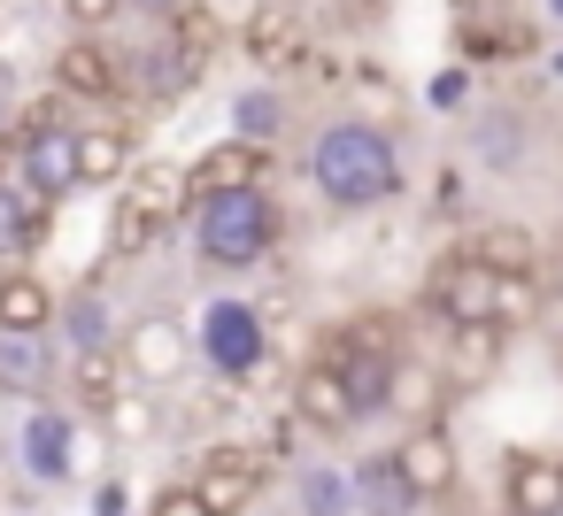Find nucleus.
I'll return each mask as SVG.
<instances>
[{
    "instance_id": "f257e3e1",
    "label": "nucleus",
    "mask_w": 563,
    "mask_h": 516,
    "mask_svg": "<svg viewBox=\"0 0 563 516\" xmlns=\"http://www.w3.org/2000/svg\"><path fill=\"white\" fill-rule=\"evenodd\" d=\"M309 186L324 209L340 216H363V209H386L401 193V139L371 116H332L317 124L309 139Z\"/></svg>"
},
{
    "instance_id": "f03ea898",
    "label": "nucleus",
    "mask_w": 563,
    "mask_h": 516,
    "mask_svg": "<svg viewBox=\"0 0 563 516\" xmlns=\"http://www.w3.org/2000/svg\"><path fill=\"white\" fill-rule=\"evenodd\" d=\"M424 309L440 316V332H463V324H501V332H517V324L540 316V285H532V270H494V262H478V255L463 247V255H448V262L432 270Z\"/></svg>"
},
{
    "instance_id": "7ed1b4c3",
    "label": "nucleus",
    "mask_w": 563,
    "mask_h": 516,
    "mask_svg": "<svg viewBox=\"0 0 563 516\" xmlns=\"http://www.w3.org/2000/svg\"><path fill=\"white\" fill-rule=\"evenodd\" d=\"M286 216L271 201V186H240V193H209L194 201V255L209 270H255L278 247Z\"/></svg>"
},
{
    "instance_id": "20e7f679",
    "label": "nucleus",
    "mask_w": 563,
    "mask_h": 516,
    "mask_svg": "<svg viewBox=\"0 0 563 516\" xmlns=\"http://www.w3.org/2000/svg\"><path fill=\"white\" fill-rule=\"evenodd\" d=\"M463 147L486 178H525L540 162V116L525 101H478L463 124Z\"/></svg>"
},
{
    "instance_id": "39448f33",
    "label": "nucleus",
    "mask_w": 563,
    "mask_h": 516,
    "mask_svg": "<svg viewBox=\"0 0 563 516\" xmlns=\"http://www.w3.org/2000/svg\"><path fill=\"white\" fill-rule=\"evenodd\" d=\"M178 201H186V178H170V170H132V186H124L117 209H109V262H140V255L163 239V224H170Z\"/></svg>"
},
{
    "instance_id": "423d86ee",
    "label": "nucleus",
    "mask_w": 563,
    "mask_h": 516,
    "mask_svg": "<svg viewBox=\"0 0 563 516\" xmlns=\"http://www.w3.org/2000/svg\"><path fill=\"white\" fill-rule=\"evenodd\" d=\"M201 355H209V370H217V378H255V370H263V355H271L263 309H255V301L217 293V301L201 309Z\"/></svg>"
},
{
    "instance_id": "0eeeda50",
    "label": "nucleus",
    "mask_w": 563,
    "mask_h": 516,
    "mask_svg": "<svg viewBox=\"0 0 563 516\" xmlns=\"http://www.w3.org/2000/svg\"><path fill=\"white\" fill-rule=\"evenodd\" d=\"M47 209L78 186V132L70 124H55V116H40V124H24V139H16V162H9Z\"/></svg>"
},
{
    "instance_id": "6e6552de",
    "label": "nucleus",
    "mask_w": 563,
    "mask_h": 516,
    "mask_svg": "<svg viewBox=\"0 0 563 516\" xmlns=\"http://www.w3.org/2000/svg\"><path fill=\"white\" fill-rule=\"evenodd\" d=\"M186 485L201 493L209 516H247L255 493H263V455H255V447H209Z\"/></svg>"
},
{
    "instance_id": "1a4fd4ad",
    "label": "nucleus",
    "mask_w": 563,
    "mask_h": 516,
    "mask_svg": "<svg viewBox=\"0 0 563 516\" xmlns=\"http://www.w3.org/2000/svg\"><path fill=\"white\" fill-rule=\"evenodd\" d=\"M394 462H401V478L417 485V501H448V493H455V478H463L448 424H409V431L394 439Z\"/></svg>"
},
{
    "instance_id": "9d476101",
    "label": "nucleus",
    "mask_w": 563,
    "mask_h": 516,
    "mask_svg": "<svg viewBox=\"0 0 563 516\" xmlns=\"http://www.w3.org/2000/svg\"><path fill=\"white\" fill-rule=\"evenodd\" d=\"M294 424H309V431H324V439H340V431H355V424H363V408H355L347 378H340L324 355L294 378Z\"/></svg>"
},
{
    "instance_id": "9b49d317",
    "label": "nucleus",
    "mask_w": 563,
    "mask_h": 516,
    "mask_svg": "<svg viewBox=\"0 0 563 516\" xmlns=\"http://www.w3.org/2000/svg\"><path fill=\"white\" fill-rule=\"evenodd\" d=\"M501 516H563V455H509L501 462Z\"/></svg>"
},
{
    "instance_id": "f8f14e48",
    "label": "nucleus",
    "mask_w": 563,
    "mask_h": 516,
    "mask_svg": "<svg viewBox=\"0 0 563 516\" xmlns=\"http://www.w3.org/2000/svg\"><path fill=\"white\" fill-rule=\"evenodd\" d=\"M55 86H63V101H117L124 93V63L101 47V40H70L63 55H55Z\"/></svg>"
},
{
    "instance_id": "ddd939ff",
    "label": "nucleus",
    "mask_w": 563,
    "mask_h": 516,
    "mask_svg": "<svg viewBox=\"0 0 563 516\" xmlns=\"http://www.w3.org/2000/svg\"><path fill=\"white\" fill-rule=\"evenodd\" d=\"M47 232H55V209H47L16 170H0V262H24Z\"/></svg>"
},
{
    "instance_id": "4468645a",
    "label": "nucleus",
    "mask_w": 563,
    "mask_h": 516,
    "mask_svg": "<svg viewBox=\"0 0 563 516\" xmlns=\"http://www.w3.org/2000/svg\"><path fill=\"white\" fill-rule=\"evenodd\" d=\"M347 485H355V516H417V508H424L417 485L401 478L394 447H386V455H363V462L347 470Z\"/></svg>"
},
{
    "instance_id": "2eb2a0df",
    "label": "nucleus",
    "mask_w": 563,
    "mask_h": 516,
    "mask_svg": "<svg viewBox=\"0 0 563 516\" xmlns=\"http://www.w3.org/2000/svg\"><path fill=\"white\" fill-rule=\"evenodd\" d=\"M55 378V332H0V393L40 401Z\"/></svg>"
},
{
    "instance_id": "dca6fc26",
    "label": "nucleus",
    "mask_w": 563,
    "mask_h": 516,
    "mask_svg": "<svg viewBox=\"0 0 563 516\" xmlns=\"http://www.w3.org/2000/svg\"><path fill=\"white\" fill-rule=\"evenodd\" d=\"M124 362H132L147 385H170V378L186 370V324H170V316H140V324L124 332Z\"/></svg>"
},
{
    "instance_id": "f3484780",
    "label": "nucleus",
    "mask_w": 563,
    "mask_h": 516,
    "mask_svg": "<svg viewBox=\"0 0 563 516\" xmlns=\"http://www.w3.org/2000/svg\"><path fill=\"white\" fill-rule=\"evenodd\" d=\"M240 186H263V147H247V139H224V147H209V155L186 170V201L240 193Z\"/></svg>"
},
{
    "instance_id": "a211bd4d",
    "label": "nucleus",
    "mask_w": 563,
    "mask_h": 516,
    "mask_svg": "<svg viewBox=\"0 0 563 516\" xmlns=\"http://www.w3.org/2000/svg\"><path fill=\"white\" fill-rule=\"evenodd\" d=\"M63 301L40 270H0V332H55Z\"/></svg>"
},
{
    "instance_id": "6ab92c4d",
    "label": "nucleus",
    "mask_w": 563,
    "mask_h": 516,
    "mask_svg": "<svg viewBox=\"0 0 563 516\" xmlns=\"http://www.w3.org/2000/svg\"><path fill=\"white\" fill-rule=\"evenodd\" d=\"M501 347H509L501 324H463V332H448L440 378H448V385H486V378L501 370Z\"/></svg>"
},
{
    "instance_id": "aec40b11",
    "label": "nucleus",
    "mask_w": 563,
    "mask_h": 516,
    "mask_svg": "<svg viewBox=\"0 0 563 516\" xmlns=\"http://www.w3.org/2000/svg\"><path fill=\"white\" fill-rule=\"evenodd\" d=\"M124 370H132L124 347H109V339H101V347H78V355H70V393H78V408L109 416V401L124 393Z\"/></svg>"
},
{
    "instance_id": "412c9836",
    "label": "nucleus",
    "mask_w": 563,
    "mask_h": 516,
    "mask_svg": "<svg viewBox=\"0 0 563 516\" xmlns=\"http://www.w3.org/2000/svg\"><path fill=\"white\" fill-rule=\"evenodd\" d=\"M70 439H78V431H70V416H63V408H32V416H24V470H32V478H47V485H55V478H70V462H78V455H70Z\"/></svg>"
},
{
    "instance_id": "4be33fe9",
    "label": "nucleus",
    "mask_w": 563,
    "mask_h": 516,
    "mask_svg": "<svg viewBox=\"0 0 563 516\" xmlns=\"http://www.w3.org/2000/svg\"><path fill=\"white\" fill-rule=\"evenodd\" d=\"M132 132L124 124H86L78 132V186H117V178H132Z\"/></svg>"
},
{
    "instance_id": "5701e85b",
    "label": "nucleus",
    "mask_w": 563,
    "mask_h": 516,
    "mask_svg": "<svg viewBox=\"0 0 563 516\" xmlns=\"http://www.w3.org/2000/svg\"><path fill=\"white\" fill-rule=\"evenodd\" d=\"M455 385L440 378V362H394V393H386V408L394 416H409V424H440V401H448Z\"/></svg>"
},
{
    "instance_id": "b1692460",
    "label": "nucleus",
    "mask_w": 563,
    "mask_h": 516,
    "mask_svg": "<svg viewBox=\"0 0 563 516\" xmlns=\"http://www.w3.org/2000/svg\"><path fill=\"white\" fill-rule=\"evenodd\" d=\"M278 124H286V101H278L271 86H255V93H240V101H232V139L271 147V139H278Z\"/></svg>"
},
{
    "instance_id": "393cba45",
    "label": "nucleus",
    "mask_w": 563,
    "mask_h": 516,
    "mask_svg": "<svg viewBox=\"0 0 563 516\" xmlns=\"http://www.w3.org/2000/svg\"><path fill=\"white\" fill-rule=\"evenodd\" d=\"M294 493H301V516H355V485H347V470H301Z\"/></svg>"
},
{
    "instance_id": "a878e982",
    "label": "nucleus",
    "mask_w": 563,
    "mask_h": 516,
    "mask_svg": "<svg viewBox=\"0 0 563 516\" xmlns=\"http://www.w3.org/2000/svg\"><path fill=\"white\" fill-rule=\"evenodd\" d=\"M471 255H478V262H494V270H532V239H525V232H501V224H494V232H478V239H471Z\"/></svg>"
},
{
    "instance_id": "bb28decb",
    "label": "nucleus",
    "mask_w": 563,
    "mask_h": 516,
    "mask_svg": "<svg viewBox=\"0 0 563 516\" xmlns=\"http://www.w3.org/2000/svg\"><path fill=\"white\" fill-rule=\"evenodd\" d=\"M55 324H70V339H78V347H101V339H109V324H101V301H93V293L63 301V316H55Z\"/></svg>"
},
{
    "instance_id": "cd10ccee",
    "label": "nucleus",
    "mask_w": 563,
    "mask_h": 516,
    "mask_svg": "<svg viewBox=\"0 0 563 516\" xmlns=\"http://www.w3.org/2000/svg\"><path fill=\"white\" fill-rule=\"evenodd\" d=\"M109 431H117V439L155 431V401H147V393H117V401H109Z\"/></svg>"
},
{
    "instance_id": "c85d7f7f",
    "label": "nucleus",
    "mask_w": 563,
    "mask_h": 516,
    "mask_svg": "<svg viewBox=\"0 0 563 516\" xmlns=\"http://www.w3.org/2000/svg\"><path fill=\"white\" fill-rule=\"evenodd\" d=\"M124 9H132V0H63V16H70L86 40H101V24H117Z\"/></svg>"
},
{
    "instance_id": "c756f323",
    "label": "nucleus",
    "mask_w": 563,
    "mask_h": 516,
    "mask_svg": "<svg viewBox=\"0 0 563 516\" xmlns=\"http://www.w3.org/2000/svg\"><path fill=\"white\" fill-rule=\"evenodd\" d=\"M424 101H432V109H463V101H471V70H440Z\"/></svg>"
},
{
    "instance_id": "7c9ffc66",
    "label": "nucleus",
    "mask_w": 563,
    "mask_h": 516,
    "mask_svg": "<svg viewBox=\"0 0 563 516\" xmlns=\"http://www.w3.org/2000/svg\"><path fill=\"white\" fill-rule=\"evenodd\" d=\"M147 516H209V508H201V493H194V485H163Z\"/></svg>"
},
{
    "instance_id": "2f4dec72",
    "label": "nucleus",
    "mask_w": 563,
    "mask_h": 516,
    "mask_svg": "<svg viewBox=\"0 0 563 516\" xmlns=\"http://www.w3.org/2000/svg\"><path fill=\"white\" fill-rule=\"evenodd\" d=\"M124 508H132L124 478H101V485H93V516H124Z\"/></svg>"
},
{
    "instance_id": "473e14b6",
    "label": "nucleus",
    "mask_w": 563,
    "mask_h": 516,
    "mask_svg": "<svg viewBox=\"0 0 563 516\" xmlns=\"http://www.w3.org/2000/svg\"><path fill=\"white\" fill-rule=\"evenodd\" d=\"M132 9H140V16H155V24H178L194 0H132Z\"/></svg>"
},
{
    "instance_id": "72a5a7b5",
    "label": "nucleus",
    "mask_w": 563,
    "mask_h": 516,
    "mask_svg": "<svg viewBox=\"0 0 563 516\" xmlns=\"http://www.w3.org/2000/svg\"><path fill=\"white\" fill-rule=\"evenodd\" d=\"M540 16H548V24H555V32H563V0H540Z\"/></svg>"
},
{
    "instance_id": "f704fd0d",
    "label": "nucleus",
    "mask_w": 563,
    "mask_h": 516,
    "mask_svg": "<svg viewBox=\"0 0 563 516\" xmlns=\"http://www.w3.org/2000/svg\"><path fill=\"white\" fill-rule=\"evenodd\" d=\"M0 109H9V78H0Z\"/></svg>"
},
{
    "instance_id": "c9c22d12",
    "label": "nucleus",
    "mask_w": 563,
    "mask_h": 516,
    "mask_svg": "<svg viewBox=\"0 0 563 516\" xmlns=\"http://www.w3.org/2000/svg\"><path fill=\"white\" fill-rule=\"evenodd\" d=\"M555 78H563V55H555Z\"/></svg>"
}]
</instances>
